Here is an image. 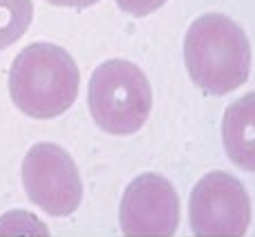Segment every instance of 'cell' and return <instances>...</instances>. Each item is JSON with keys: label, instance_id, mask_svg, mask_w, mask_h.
Returning a JSON list of instances; mask_svg holds the SVG:
<instances>
[{"label": "cell", "instance_id": "cell-5", "mask_svg": "<svg viewBox=\"0 0 255 237\" xmlns=\"http://www.w3.org/2000/svg\"><path fill=\"white\" fill-rule=\"evenodd\" d=\"M251 217L253 206L244 184L224 170L204 175L190 193L188 220L197 237H242Z\"/></svg>", "mask_w": 255, "mask_h": 237}, {"label": "cell", "instance_id": "cell-10", "mask_svg": "<svg viewBox=\"0 0 255 237\" xmlns=\"http://www.w3.org/2000/svg\"><path fill=\"white\" fill-rule=\"evenodd\" d=\"M168 0H117L119 9H124L126 13L134 18H143V16H150L154 13L157 9H161Z\"/></svg>", "mask_w": 255, "mask_h": 237}, {"label": "cell", "instance_id": "cell-6", "mask_svg": "<svg viewBox=\"0 0 255 237\" xmlns=\"http://www.w3.org/2000/svg\"><path fill=\"white\" fill-rule=\"evenodd\" d=\"M179 195L166 177L145 172L128 184L119 211L126 237H170L179 226Z\"/></svg>", "mask_w": 255, "mask_h": 237}, {"label": "cell", "instance_id": "cell-8", "mask_svg": "<svg viewBox=\"0 0 255 237\" xmlns=\"http://www.w3.org/2000/svg\"><path fill=\"white\" fill-rule=\"evenodd\" d=\"M31 18V0H0V49H7L20 40L29 29Z\"/></svg>", "mask_w": 255, "mask_h": 237}, {"label": "cell", "instance_id": "cell-1", "mask_svg": "<svg viewBox=\"0 0 255 237\" xmlns=\"http://www.w3.org/2000/svg\"><path fill=\"white\" fill-rule=\"evenodd\" d=\"M188 76L211 97H224L249 81L253 52L249 36L224 13H204L190 22L184 38Z\"/></svg>", "mask_w": 255, "mask_h": 237}, {"label": "cell", "instance_id": "cell-9", "mask_svg": "<svg viewBox=\"0 0 255 237\" xmlns=\"http://www.w3.org/2000/svg\"><path fill=\"white\" fill-rule=\"evenodd\" d=\"M49 237V231L36 215L27 211H9L0 217V237Z\"/></svg>", "mask_w": 255, "mask_h": 237}, {"label": "cell", "instance_id": "cell-11", "mask_svg": "<svg viewBox=\"0 0 255 237\" xmlns=\"http://www.w3.org/2000/svg\"><path fill=\"white\" fill-rule=\"evenodd\" d=\"M49 4H56V7H72V9H85L92 7V4L101 2V0H47Z\"/></svg>", "mask_w": 255, "mask_h": 237}, {"label": "cell", "instance_id": "cell-7", "mask_svg": "<svg viewBox=\"0 0 255 237\" xmlns=\"http://www.w3.org/2000/svg\"><path fill=\"white\" fill-rule=\"evenodd\" d=\"M226 157L244 172H255V92L235 99L222 117Z\"/></svg>", "mask_w": 255, "mask_h": 237}, {"label": "cell", "instance_id": "cell-3", "mask_svg": "<svg viewBox=\"0 0 255 237\" xmlns=\"http://www.w3.org/2000/svg\"><path fill=\"white\" fill-rule=\"evenodd\" d=\"M88 108L94 123L108 134H134L145 125L152 110L148 76L124 58L101 63L90 79Z\"/></svg>", "mask_w": 255, "mask_h": 237}, {"label": "cell", "instance_id": "cell-2", "mask_svg": "<svg viewBox=\"0 0 255 237\" xmlns=\"http://www.w3.org/2000/svg\"><path fill=\"white\" fill-rule=\"evenodd\" d=\"M81 74L70 52L54 43H31L9 70V94L22 115L31 118L61 117L79 97Z\"/></svg>", "mask_w": 255, "mask_h": 237}, {"label": "cell", "instance_id": "cell-4", "mask_svg": "<svg viewBox=\"0 0 255 237\" xmlns=\"http://www.w3.org/2000/svg\"><path fill=\"white\" fill-rule=\"evenodd\" d=\"M22 186L40 211L52 217H70L83 199V179L74 159L56 143H36L22 159Z\"/></svg>", "mask_w": 255, "mask_h": 237}]
</instances>
